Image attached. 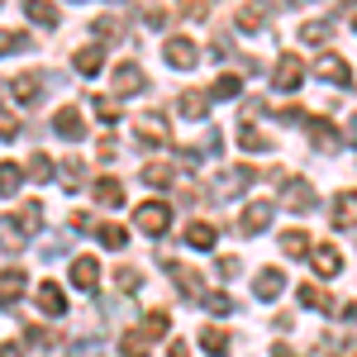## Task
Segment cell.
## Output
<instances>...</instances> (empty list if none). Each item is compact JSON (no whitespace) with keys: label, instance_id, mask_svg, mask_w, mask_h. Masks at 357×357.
Wrapping results in <instances>:
<instances>
[{"label":"cell","instance_id":"25","mask_svg":"<svg viewBox=\"0 0 357 357\" xmlns=\"http://www.w3.org/2000/svg\"><path fill=\"white\" fill-rule=\"evenodd\" d=\"M176 110L186 114V119H205V110H210V100H205V96H195V91H186V96L176 100Z\"/></svg>","mask_w":357,"mask_h":357},{"label":"cell","instance_id":"9","mask_svg":"<svg viewBox=\"0 0 357 357\" xmlns=\"http://www.w3.org/2000/svg\"><path fill=\"white\" fill-rule=\"evenodd\" d=\"M38 310H43L48 319H57V314L67 310V296H62V286H57V281H43V286H38Z\"/></svg>","mask_w":357,"mask_h":357},{"label":"cell","instance_id":"20","mask_svg":"<svg viewBox=\"0 0 357 357\" xmlns=\"http://www.w3.org/2000/svg\"><path fill=\"white\" fill-rule=\"evenodd\" d=\"M333 29H338V20H310V24H301V43H324Z\"/></svg>","mask_w":357,"mask_h":357},{"label":"cell","instance_id":"34","mask_svg":"<svg viewBox=\"0 0 357 357\" xmlns=\"http://www.w3.org/2000/svg\"><path fill=\"white\" fill-rule=\"evenodd\" d=\"M210 96H215V100H234V96H238V77H234V72H224L220 82L210 86Z\"/></svg>","mask_w":357,"mask_h":357},{"label":"cell","instance_id":"2","mask_svg":"<svg viewBox=\"0 0 357 357\" xmlns=\"http://www.w3.org/2000/svg\"><path fill=\"white\" fill-rule=\"evenodd\" d=\"M0 91H10L15 105H38V100H43V77H38V72H20L15 82H5Z\"/></svg>","mask_w":357,"mask_h":357},{"label":"cell","instance_id":"48","mask_svg":"<svg viewBox=\"0 0 357 357\" xmlns=\"http://www.w3.org/2000/svg\"><path fill=\"white\" fill-rule=\"evenodd\" d=\"M238 267H243L238 257H220V276H234V272H238Z\"/></svg>","mask_w":357,"mask_h":357},{"label":"cell","instance_id":"22","mask_svg":"<svg viewBox=\"0 0 357 357\" xmlns=\"http://www.w3.org/2000/svg\"><path fill=\"white\" fill-rule=\"evenodd\" d=\"M215 238H220V234H215V224H191V229H186V243L200 248V252H210Z\"/></svg>","mask_w":357,"mask_h":357},{"label":"cell","instance_id":"32","mask_svg":"<svg viewBox=\"0 0 357 357\" xmlns=\"http://www.w3.org/2000/svg\"><path fill=\"white\" fill-rule=\"evenodd\" d=\"M238 148H243V153H267V148H272V143H267V134H257V129H238Z\"/></svg>","mask_w":357,"mask_h":357},{"label":"cell","instance_id":"47","mask_svg":"<svg viewBox=\"0 0 357 357\" xmlns=\"http://www.w3.org/2000/svg\"><path fill=\"white\" fill-rule=\"evenodd\" d=\"M167 357H191V343H186V338H172V353Z\"/></svg>","mask_w":357,"mask_h":357},{"label":"cell","instance_id":"43","mask_svg":"<svg viewBox=\"0 0 357 357\" xmlns=\"http://www.w3.org/2000/svg\"><path fill=\"white\" fill-rule=\"evenodd\" d=\"M114 286H119V291H138V272H134V267L114 272Z\"/></svg>","mask_w":357,"mask_h":357},{"label":"cell","instance_id":"24","mask_svg":"<svg viewBox=\"0 0 357 357\" xmlns=\"http://www.w3.org/2000/svg\"><path fill=\"white\" fill-rule=\"evenodd\" d=\"M333 229H353V191H343L338 200H333Z\"/></svg>","mask_w":357,"mask_h":357},{"label":"cell","instance_id":"50","mask_svg":"<svg viewBox=\"0 0 357 357\" xmlns=\"http://www.w3.org/2000/svg\"><path fill=\"white\" fill-rule=\"evenodd\" d=\"M286 5H296V0H262V10H286Z\"/></svg>","mask_w":357,"mask_h":357},{"label":"cell","instance_id":"8","mask_svg":"<svg viewBox=\"0 0 357 357\" xmlns=\"http://www.w3.org/2000/svg\"><path fill=\"white\" fill-rule=\"evenodd\" d=\"M96 281H100V262L96 257H77L72 262V286L77 291H96Z\"/></svg>","mask_w":357,"mask_h":357},{"label":"cell","instance_id":"39","mask_svg":"<svg viewBox=\"0 0 357 357\" xmlns=\"http://www.w3.org/2000/svg\"><path fill=\"white\" fill-rule=\"evenodd\" d=\"M20 48H29L24 33H10V29H0V53H20Z\"/></svg>","mask_w":357,"mask_h":357},{"label":"cell","instance_id":"51","mask_svg":"<svg viewBox=\"0 0 357 357\" xmlns=\"http://www.w3.org/2000/svg\"><path fill=\"white\" fill-rule=\"evenodd\" d=\"M0 357H24V353H20V343H5V348H0Z\"/></svg>","mask_w":357,"mask_h":357},{"label":"cell","instance_id":"3","mask_svg":"<svg viewBox=\"0 0 357 357\" xmlns=\"http://www.w3.org/2000/svg\"><path fill=\"white\" fill-rule=\"evenodd\" d=\"M143 86H148V77H143V67H138V62H119V67H114V77H110L114 96H138Z\"/></svg>","mask_w":357,"mask_h":357},{"label":"cell","instance_id":"35","mask_svg":"<svg viewBox=\"0 0 357 357\" xmlns=\"http://www.w3.org/2000/svg\"><path fill=\"white\" fill-rule=\"evenodd\" d=\"M100 243L110 248V252H119V248L129 243V234H124V229H119V224H100Z\"/></svg>","mask_w":357,"mask_h":357},{"label":"cell","instance_id":"16","mask_svg":"<svg viewBox=\"0 0 357 357\" xmlns=\"http://www.w3.org/2000/svg\"><path fill=\"white\" fill-rule=\"evenodd\" d=\"M20 291H24V272H20V267H10V272L0 276V305L10 310V305L20 301Z\"/></svg>","mask_w":357,"mask_h":357},{"label":"cell","instance_id":"30","mask_svg":"<svg viewBox=\"0 0 357 357\" xmlns=\"http://www.w3.org/2000/svg\"><path fill=\"white\" fill-rule=\"evenodd\" d=\"M310 124V138L319 143V148H338V138H333V124L329 119H305Z\"/></svg>","mask_w":357,"mask_h":357},{"label":"cell","instance_id":"4","mask_svg":"<svg viewBox=\"0 0 357 357\" xmlns=\"http://www.w3.org/2000/svg\"><path fill=\"white\" fill-rule=\"evenodd\" d=\"M53 134H62L67 143H77V138H86V119H82V110L62 105V110L53 114Z\"/></svg>","mask_w":357,"mask_h":357},{"label":"cell","instance_id":"15","mask_svg":"<svg viewBox=\"0 0 357 357\" xmlns=\"http://www.w3.org/2000/svg\"><path fill=\"white\" fill-rule=\"evenodd\" d=\"M319 77L333 86H353V72H348V62L343 57H319Z\"/></svg>","mask_w":357,"mask_h":357},{"label":"cell","instance_id":"46","mask_svg":"<svg viewBox=\"0 0 357 357\" xmlns=\"http://www.w3.org/2000/svg\"><path fill=\"white\" fill-rule=\"evenodd\" d=\"M96 33H100V38H119V24H114V20H96Z\"/></svg>","mask_w":357,"mask_h":357},{"label":"cell","instance_id":"42","mask_svg":"<svg viewBox=\"0 0 357 357\" xmlns=\"http://www.w3.org/2000/svg\"><path fill=\"white\" fill-rule=\"evenodd\" d=\"M181 5H186V20H205L215 0H181Z\"/></svg>","mask_w":357,"mask_h":357},{"label":"cell","instance_id":"36","mask_svg":"<svg viewBox=\"0 0 357 357\" xmlns=\"http://www.w3.org/2000/svg\"><path fill=\"white\" fill-rule=\"evenodd\" d=\"M167 267H172V262H167ZM172 272H176V291H181V296H200V276L195 272H181V267H172Z\"/></svg>","mask_w":357,"mask_h":357},{"label":"cell","instance_id":"6","mask_svg":"<svg viewBox=\"0 0 357 357\" xmlns=\"http://www.w3.org/2000/svg\"><path fill=\"white\" fill-rule=\"evenodd\" d=\"M286 210L291 215H310L314 210V186L310 181H286Z\"/></svg>","mask_w":357,"mask_h":357},{"label":"cell","instance_id":"10","mask_svg":"<svg viewBox=\"0 0 357 357\" xmlns=\"http://www.w3.org/2000/svg\"><path fill=\"white\" fill-rule=\"evenodd\" d=\"M301 77H305V67H301V57H281V62H276V91H296V86H301Z\"/></svg>","mask_w":357,"mask_h":357},{"label":"cell","instance_id":"18","mask_svg":"<svg viewBox=\"0 0 357 357\" xmlns=\"http://www.w3.org/2000/svg\"><path fill=\"white\" fill-rule=\"evenodd\" d=\"M0 248L5 252H20L24 248V224L20 220H0Z\"/></svg>","mask_w":357,"mask_h":357},{"label":"cell","instance_id":"13","mask_svg":"<svg viewBox=\"0 0 357 357\" xmlns=\"http://www.w3.org/2000/svg\"><path fill=\"white\" fill-rule=\"evenodd\" d=\"M310 257H314V272L319 276H338V267H343V257L329 243H310Z\"/></svg>","mask_w":357,"mask_h":357},{"label":"cell","instance_id":"31","mask_svg":"<svg viewBox=\"0 0 357 357\" xmlns=\"http://www.w3.org/2000/svg\"><path fill=\"white\" fill-rule=\"evenodd\" d=\"M138 329L148 333V338H162L167 329H172V319H167V310H153V314H143V324Z\"/></svg>","mask_w":357,"mask_h":357},{"label":"cell","instance_id":"37","mask_svg":"<svg viewBox=\"0 0 357 357\" xmlns=\"http://www.w3.org/2000/svg\"><path fill=\"white\" fill-rule=\"evenodd\" d=\"M62 181H67V186L77 191V186L86 181V162H77V158H67V162H62Z\"/></svg>","mask_w":357,"mask_h":357},{"label":"cell","instance_id":"26","mask_svg":"<svg viewBox=\"0 0 357 357\" xmlns=\"http://www.w3.org/2000/svg\"><path fill=\"white\" fill-rule=\"evenodd\" d=\"M310 234H301V229H291V234H281V248H286V257H305L310 252Z\"/></svg>","mask_w":357,"mask_h":357},{"label":"cell","instance_id":"11","mask_svg":"<svg viewBox=\"0 0 357 357\" xmlns=\"http://www.w3.org/2000/svg\"><path fill=\"white\" fill-rule=\"evenodd\" d=\"M138 138H143V143H153V148H162L167 138V119L162 114H143V119H138Z\"/></svg>","mask_w":357,"mask_h":357},{"label":"cell","instance_id":"40","mask_svg":"<svg viewBox=\"0 0 357 357\" xmlns=\"http://www.w3.org/2000/svg\"><path fill=\"white\" fill-rule=\"evenodd\" d=\"M205 305H210L215 314H234V296H224V291H210V296H205Z\"/></svg>","mask_w":357,"mask_h":357},{"label":"cell","instance_id":"52","mask_svg":"<svg viewBox=\"0 0 357 357\" xmlns=\"http://www.w3.org/2000/svg\"><path fill=\"white\" fill-rule=\"evenodd\" d=\"M272 357H296V353H291L286 343H276V348H272Z\"/></svg>","mask_w":357,"mask_h":357},{"label":"cell","instance_id":"23","mask_svg":"<svg viewBox=\"0 0 357 357\" xmlns=\"http://www.w3.org/2000/svg\"><path fill=\"white\" fill-rule=\"evenodd\" d=\"M148 348H153V338H148L143 329L124 333V343H119V353H124V357H148Z\"/></svg>","mask_w":357,"mask_h":357},{"label":"cell","instance_id":"28","mask_svg":"<svg viewBox=\"0 0 357 357\" xmlns=\"http://www.w3.org/2000/svg\"><path fill=\"white\" fill-rule=\"evenodd\" d=\"M143 181H148V186H172L176 172H172L167 162H148V167H143Z\"/></svg>","mask_w":357,"mask_h":357},{"label":"cell","instance_id":"27","mask_svg":"<svg viewBox=\"0 0 357 357\" xmlns=\"http://www.w3.org/2000/svg\"><path fill=\"white\" fill-rule=\"evenodd\" d=\"M20 181H24L20 162H0V195H15V191H20Z\"/></svg>","mask_w":357,"mask_h":357},{"label":"cell","instance_id":"45","mask_svg":"<svg viewBox=\"0 0 357 357\" xmlns=\"http://www.w3.org/2000/svg\"><path fill=\"white\" fill-rule=\"evenodd\" d=\"M229 53H234V43H229L224 33H215V43H210V57H220V62H224Z\"/></svg>","mask_w":357,"mask_h":357},{"label":"cell","instance_id":"44","mask_svg":"<svg viewBox=\"0 0 357 357\" xmlns=\"http://www.w3.org/2000/svg\"><path fill=\"white\" fill-rule=\"evenodd\" d=\"M96 114H100V119H105V124H114V119H119V105H114V100H105V96H100V100H96Z\"/></svg>","mask_w":357,"mask_h":357},{"label":"cell","instance_id":"17","mask_svg":"<svg viewBox=\"0 0 357 357\" xmlns=\"http://www.w3.org/2000/svg\"><path fill=\"white\" fill-rule=\"evenodd\" d=\"M248 181H252V167H234L229 176H220V181H215V191H220V195H238Z\"/></svg>","mask_w":357,"mask_h":357},{"label":"cell","instance_id":"38","mask_svg":"<svg viewBox=\"0 0 357 357\" xmlns=\"http://www.w3.org/2000/svg\"><path fill=\"white\" fill-rule=\"evenodd\" d=\"M29 172H33V181H53V158L33 153V162H29Z\"/></svg>","mask_w":357,"mask_h":357},{"label":"cell","instance_id":"5","mask_svg":"<svg viewBox=\"0 0 357 357\" xmlns=\"http://www.w3.org/2000/svg\"><path fill=\"white\" fill-rule=\"evenodd\" d=\"M162 53H167V62H172V67H186V72L200 62V48H195L191 38H181V33H176V38H167Z\"/></svg>","mask_w":357,"mask_h":357},{"label":"cell","instance_id":"33","mask_svg":"<svg viewBox=\"0 0 357 357\" xmlns=\"http://www.w3.org/2000/svg\"><path fill=\"white\" fill-rule=\"evenodd\" d=\"M200 343H205V353H215V357L229 353V333H224V329H205V333H200Z\"/></svg>","mask_w":357,"mask_h":357},{"label":"cell","instance_id":"41","mask_svg":"<svg viewBox=\"0 0 357 357\" xmlns=\"http://www.w3.org/2000/svg\"><path fill=\"white\" fill-rule=\"evenodd\" d=\"M167 20H172V15H167L162 5H148V10H143V24L148 29H167Z\"/></svg>","mask_w":357,"mask_h":357},{"label":"cell","instance_id":"19","mask_svg":"<svg viewBox=\"0 0 357 357\" xmlns=\"http://www.w3.org/2000/svg\"><path fill=\"white\" fill-rule=\"evenodd\" d=\"M72 62H77V72H82V77H96V72L105 67V53H100V48L91 43V48H82V53L72 57Z\"/></svg>","mask_w":357,"mask_h":357},{"label":"cell","instance_id":"21","mask_svg":"<svg viewBox=\"0 0 357 357\" xmlns=\"http://www.w3.org/2000/svg\"><path fill=\"white\" fill-rule=\"evenodd\" d=\"M24 10H29L33 24H43V29L57 24V5H48V0H24Z\"/></svg>","mask_w":357,"mask_h":357},{"label":"cell","instance_id":"29","mask_svg":"<svg viewBox=\"0 0 357 357\" xmlns=\"http://www.w3.org/2000/svg\"><path fill=\"white\" fill-rule=\"evenodd\" d=\"M262 24H267V10H262V5H248V10H238V29H243V33H257Z\"/></svg>","mask_w":357,"mask_h":357},{"label":"cell","instance_id":"14","mask_svg":"<svg viewBox=\"0 0 357 357\" xmlns=\"http://www.w3.org/2000/svg\"><path fill=\"white\" fill-rule=\"evenodd\" d=\"M267 224H272V205H267V200H252L243 210V234H262Z\"/></svg>","mask_w":357,"mask_h":357},{"label":"cell","instance_id":"1","mask_svg":"<svg viewBox=\"0 0 357 357\" xmlns=\"http://www.w3.org/2000/svg\"><path fill=\"white\" fill-rule=\"evenodd\" d=\"M134 224L143 229V234H148V238H162L167 224H172V210H167L162 200H143V205L134 210Z\"/></svg>","mask_w":357,"mask_h":357},{"label":"cell","instance_id":"49","mask_svg":"<svg viewBox=\"0 0 357 357\" xmlns=\"http://www.w3.org/2000/svg\"><path fill=\"white\" fill-rule=\"evenodd\" d=\"M20 134V124H15V119H5V114H0V138H15Z\"/></svg>","mask_w":357,"mask_h":357},{"label":"cell","instance_id":"12","mask_svg":"<svg viewBox=\"0 0 357 357\" xmlns=\"http://www.w3.org/2000/svg\"><path fill=\"white\" fill-rule=\"evenodd\" d=\"M91 195H96V200H100V205H124V186H119V181H114V176H96V181H91Z\"/></svg>","mask_w":357,"mask_h":357},{"label":"cell","instance_id":"7","mask_svg":"<svg viewBox=\"0 0 357 357\" xmlns=\"http://www.w3.org/2000/svg\"><path fill=\"white\" fill-rule=\"evenodd\" d=\"M252 291H257V301H276V296L286 291L281 267H262V272H257V281H252Z\"/></svg>","mask_w":357,"mask_h":357}]
</instances>
